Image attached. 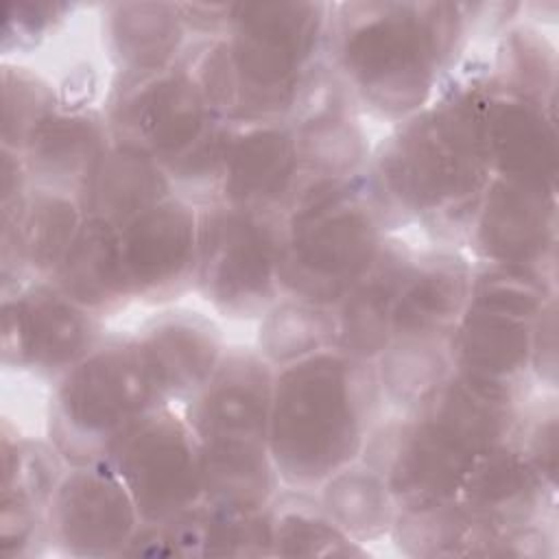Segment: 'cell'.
I'll use <instances>...</instances> for the list:
<instances>
[{"instance_id": "10", "label": "cell", "mask_w": 559, "mask_h": 559, "mask_svg": "<svg viewBox=\"0 0 559 559\" xmlns=\"http://www.w3.org/2000/svg\"><path fill=\"white\" fill-rule=\"evenodd\" d=\"M360 459L380 474L400 511L459 498L476 454L426 413L404 411L380 417Z\"/></svg>"}, {"instance_id": "33", "label": "cell", "mask_w": 559, "mask_h": 559, "mask_svg": "<svg viewBox=\"0 0 559 559\" xmlns=\"http://www.w3.org/2000/svg\"><path fill=\"white\" fill-rule=\"evenodd\" d=\"M334 341L336 321L332 306L280 297L260 319L255 349L277 369L334 347Z\"/></svg>"}, {"instance_id": "32", "label": "cell", "mask_w": 559, "mask_h": 559, "mask_svg": "<svg viewBox=\"0 0 559 559\" xmlns=\"http://www.w3.org/2000/svg\"><path fill=\"white\" fill-rule=\"evenodd\" d=\"M273 555L284 557H332L367 555L321 507L312 491L284 489L269 504Z\"/></svg>"}, {"instance_id": "2", "label": "cell", "mask_w": 559, "mask_h": 559, "mask_svg": "<svg viewBox=\"0 0 559 559\" xmlns=\"http://www.w3.org/2000/svg\"><path fill=\"white\" fill-rule=\"evenodd\" d=\"M472 33L469 2H332L325 59L358 111L397 124L435 98Z\"/></svg>"}, {"instance_id": "9", "label": "cell", "mask_w": 559, "mask_h": 559, "mask_svg": "<svg viewBox=\"0 0 559 559\" xmlns=\"http://www.w3.org/2000/svg\"><path fill=\"white\" fill-rule=\"evenodd\" d=\"M105 461L122 480L142 522H168L201 504L199 441L173 404L135 421Z\"/></svg>"}, {"instance_id": "17", "label": "cell", "mask_w": 559, "mask_h": 559, "mask_svg": "<svg viewBox=\"0 0 559 559\" xmlns=\"http://www.w3.org/2000/svg\"><path fill=\"white\" fill-rule=\"evenodd\" d=\"M83 218L74 194L35 183L2 203V295L28 282L50 280Z\"/></svg>"}, {"instance_id": "8", "label": "cell", "mask_w": 559, "mask_h": 559, "mask_svg": "<svg viewBox=\"0 0 559 559\" xmlns=\"http://www.w3.org/2000/svg\"><path fill=\"white\" fill-rule=\"evenodd\" d=\"M103 116L114 142L146 153L164 170L223 120L179 59L155 72H116Z\"/></svg>"}, {"instance_id": "25", "label": "cell", "mask_w": 559, "mask_h": 559, "mask_svg": "<svg viewBox=\"0 0 559 559\" xmlns=\"http://www.w3.org/2000/svg\"><path fill=\"white\" fill-rule=\"evenodd\" d=\"M177 2L100 4V39L118 74L175 66L190 41Z\"/></svg>"}, {"instance_id": "34", "label": "cell", "mask_w": 559, "mask_h": 559, "mask_svg": "<svg viewBox=\"0 0 559 559\" xmlns=\"http://www.w3.org/2000/svg\"><path fill=\"white\" fill-rule=\"evenodd\" d=\"M61 107V94L24 66H2V146L22 151L31 133Z\"/></svg>"}, {"instance_id": "29", "label": "cell", "mask_w": 559, "mask_h": 559, "mask_svg": "<svg viewBox=\"0 0 559 559\" xmlns=\"http://www.w3.org/2000/svg\"><path fill=\"white\" fill-rule=\"evenodd\" d=\"M389 535L411 557H491L502 533L478 520L454 498L428 507L400 509Z\"/></svg>"}, {"instance_id": "1", "label": "cell", "mask_w": 559, "mask_h": 559, "mask_svg": "<svg viewBox=\"0 0 559 559\" xmlns=\"http://www.w3.org/2000/svg\"><path fill=\"white\" fill-rule=\"evenodd\" d=\"M489 98V57L465 52L435 98L373 146L365 177L389 231L421 227L445 247H465L491 181L485 153Z\"/></svg>"}, {"instance_id": "21", "label": "cell", "mask_w": 559, "mask_h": 559, "mask_svg": "<svg viewBox=\"0 0 559 559\" xmlns=\"http://www.w3.org/2000/svg\"><path fill=\"white\" fill-rule=\"evenodd\" d=\"M528 386L496 382L452 369L415 408L432 417L472 454L480 456L513 439Z\"/></svg>"}, {"instance_id": "22", "label": "cell", "mask_w": 559, "mask_h": 559, "mask_svg": "<svg viewBox=\"0 0 559 559\" xmlns=\"http://www.w3.org/2000/svg\"><path fill=\"white\" fill-rule=\"evenodd\" d=\"M415 251L395 231L384 238L369 269L332 306L336 321L334 347L356 358H378L391 341L395 304Z\"/></svg>"}, {"instance_id": "23", "label": "cell", "mask_w": 559, "mask_h": 559, "mask_svg": "<svg viewBox=\"0 0 559 559\" xmlns=\"http://www.w3.org/2000/svg\"><path fill=\"white\" fill-rule=\"evenodd\" d=\"M555 491L511 439L476 456L459 500L483 522L504 533L542 522Z\"/></svg>"}, {"instance_id": "3", "label": "cell", "mask_w": 559, "mask_h": 559, "mask_svg": "<svg viewBox=\"0 0 559 559\" xmlns=\"http://www.w3.org/2000/svg\"><path fill=\"white\" fill-rule=\"evenodd\" d=\"M330 4L236 2L225 37H192L179 61L229 122H290L325 61Z\"/></svg>"}, {"instance_id": "12", "label": "cell", "mask_w": 559, "mask_h": 559, "mask_svg": "<svg viewBox=\"0 0 559 559\" xmlns=\"http://www.w3.org/2000/svg\"><path fill=\"white\" fill-rule=\"evenodd\" d=\"M142 524L107 461L68 465L46 509L48 542L74 557H120Z\"/></svg>"}, {"instance_id": "36", "label": "cell", "mask_w": 559, "mask_h": 559, "mask_svg": "<svg viewBox=\"0 0 559 559\" xmlns=\"http://www.w3.org/2000/svg\"><path fill=\"white\" fill-rule=\"evenodd\" d=\"M74 4L66 2H33L17 0L4 7V28H2V50L9 52L26 50L44 41L55 33L66 17L74 11Z\"/></svg>"}, {"instance_id": "14", "label": "cell", "mask_w": 559, "mask_h": 559, "mask_svg": "<svg viewBox=\"0 0 559 559\" xmlns=\"http://www.w3.org/2000/svg\"><path fill=\"white\" fill-rule=\"evenodd\" d=\"M275 367L255 347H227L207 382L183 402L201 448L269 445Z\"/></svg>"}, {"instance_id": "5", "label": "cell", "mask_w": 559, "mask_h": 559, "mask_svg": "<svg viewBox=\"0 0 559 559\" xmlns=\"http://www.w3.org/2000/svg\"><path fill=\"white\" fill-rule=\"evenodd\" d=\"M389 234L365 173L301 181L284 214L282 297L334 306L369 269Z\"/></svg>"}, {"instance_id": "15", "label": "cell", "mask_w": 559, "mask_h": 559, "mask_svg": "<svg viewBox=\"0 0 559 559\" xmlns=\"http://www.w3.org/2000/svg\"><path fill=\"white\" fill-rule=\"evenodd\" d=\"M465 247L476 264H522L555 273L557 190L491 177Z\"/></svg>"}, {"instance_id": "35", "label": "cell", "mask_w": 559, "mask_h": 559, "mask_svg": "<svg viewBox=\"0 0 559 559\" xmlns=\"http://www.w3.org/2000/svg\"><path fill=\"white\" fill-rule=\"evenodd\" d=\"M513 441L542 474V478L557 489V406L555 393L546 402L524 404Z\"/></svg>"}, {"instance_id": "4", "label": "cell", "mask_w": 559, "mask_h": 559, "mask_svg": "<svg viewBox=\"0 0 559 559\" xmlns=\"http://www.w3.org/2000/svg\"><path fill=\"white\" fill-rule=\"evenodd\" d=\"M384 400L373 360L328 347L275 369L269 450L280 485L319 487L362 456Z\"/></svg>"}, {"instance_id": "11", "label": "cell", "mask_w": 559, "mask_h": 559, "mask_svg": "<svg viewBox=\"0 0 559 559\" xmlns=\"http://www.w3.org/2000/svg\"><path fill=\"white\" fill-rule=\"evenodd\" d=\"M100 317L50 280L2 295V362L7 369L57 380L103 338Z\"/></svg>"}, {"instance_id": "24", "label": "cell", "mask_w": 559, "mask_h": 559, "mask_svg": "<svg viewBox=\"0 0 559 559\" xmlns=\"http://www.w3.org/2000/svg\"><path fill=\"white\" fill-rule=\"evenodd\" d=\"M111 144L103 109L61 107L26 140L20 157L35 186L76 197L87 173Z\"/></svg>"}, {"instance_id": "18", "label": "cell", "mask_w": 559, "mask_h": 559, "mask_svg": "<svg viewBox=\"0 0 559 559\" xmlns=\"http://www.w3.org/2000/svg\"><path fill=\"white\" fill-rule=\"evenodd\" d=\"M131 334L168 404L192 397L227 349L216 321L190 308H164L144 319Z\"/></svg>"}, {"instance_id": "6", "label": "cell", "mask_w": 559, "mask_h": 559, "mask_svg": "<svg viewBox=\"0 0 559 559\" xmlns=\"http://www.w3.org/2000/svg\"><path fill=\"white\" fill-rule=\"evenodd\" d=\"M164 404L135 336L105 334L55 380L46 435L68 465L98 463L135 421Z\"/></svg>"}, {"instance_id": "31", "label": "cell", "mask_w": 559, "mask_h": 559, "mask_svg": "<svg viewBox=\"0 0 559 559\" xmlns=\"http://www.w3.org/2000/svg\"><path fill=\"white\" fill-rule=\"evenodd\" d=\"M325 513L358 544L391 533L397 504L380 474L362 459L330 476L317 491Z\"/></svg>"}, {"instance_id": "19", "label": "cell", "mask_w": 559, "mask_h": 559, "mask_svg": "<svg viewBox=\"0 0 559 559\" xmlns=\"http://www.w3.org/2000/svg\"><path fill=\"white\" fill-rule=\"evenodd\" d=\"M491 177L557 190L559 151L555 105L493 92L485 114Z\"/></svg>"}, {"instance_id": "7", "label": "cell", "mask_w": 559, "mask_h": 559, "mask_svg": "<svg viewBox=\"0 0 559 559\" xmlns=\"http://www.w3.org/2000/svg\"><path fill=\"white\" fill-rule=\"evenodd\" d=\"M197 207L194 290L227 319H262L282 297L277 273L284 216L223 201Z\"/></svg>"}, {"instance_id": "26", "label": "cell", "mask_w": 559, "mask_h": 559, "mask_svg": "<svg viewBox=\"0 0 559 559\" xmlns=\"http://www.w3.org/2000/svg\"><path fill=\"white\" fill-rule=\"evenodd\" d=\"M535 319L467 304L450 332V358L456 371L528 386L531 334Z\"/></svg>"}, {"instance_id": "37", "label": "cell", "mask_w": 559, "mask_h": 559, "mask_svg": "<svg viewBox=\"0 0 559 559\" xmlns=\"http://www.w3.org/2000/svg\"><path fill=\"white\" fill-rule=\"evenodd\" d=\"M531 378L548 391L557 389V297H552L533 323Z\"/></svg>"}, {"instance_id": "13", "label": "cell", "mask_w": 559, "mask_h": 559, "mask_svg": "<svg viewBox=\"0 0 559 559\" xmlns=\"http://www.w3.org/2000/svg\"><path fill=\"white\" fill-rule=\"evenodd\" d=\"M118 229L133 301L166 306L194 288L199 207L192 201L173 194Z\"/></svg>"}, {"instance_id": "16", "label": "cell", "mask_w": 559, "mask_h": 559, "mask_svg": "<svg viewBox=\"0 0 559 559\" xmlns=\"http://www.w3.org/2000/svg\"><path fill=\"white\" fill-rule=\"evenodd\" d=\"M301 183L293 124L231 122L214 201L284 216Z\"/></svg>"}, {"instance_id": "27", "label": "cell", "mask_w": 559, "mask_h": 559, "mask_svg": "<svg viewBox=\"0 0 559 559\" xmlns=\"http://www.w3.org/2000/svg\"><path fill=\"white\" fill-rule=\"evenodd\" d=\"M177 194L166 170L146 153L114 142L76 190L83 216L122 227L140 212Z\"/></svg>"}, {"instance_id": "28", "label": "cell", "mask_w": 559, "mask_h": 559, "mask_svg": "<svg viewBox=\"0 0 559 559\" xmlns=\"http://www.w3.org/2000/svg\"><path fill=\"white\" fill-rule=\"evenodd\" d=\"M50 282L98 317L122 310L133 299L122 262L120 229L107 221L85 216Z\"/></svg>"}, {"instance_id": "20", "label": "cell", "mask_w": 559, "mask_h": 559, "mask_svg": "<svg viewBox=\"0 0 559 559\" xmlns=\"http://www.w3.org/2000/svg\"><path fill=\"white\" fill-rule=\"evenodd\" d=\"M472 271L474 260L463 249H417L395 304L391 341L450 336L467 306Z\"/></svg>"}, {"instance_id": "30", "label": "cell", "mask_w": 559, "mask_h": 559, "mask_svg": "<svg viewBox=\"0 0 559 559\" xmlns=\"http://www.w3.org/2000/svg\"><path fill=\"white\" fill-rule=\"evenodd\" d=\"M489 81L493 92L555 105L557 50L535 24L513 22L489 52Z\"/></svg>"}]
</instances>
